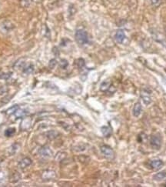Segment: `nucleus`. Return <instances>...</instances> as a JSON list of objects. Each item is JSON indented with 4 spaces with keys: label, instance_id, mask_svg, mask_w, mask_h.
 Here are the masks:
<instances>
[{
    "label": "nucleus",
    "instance_id": "obj_1",
    "mask_svg": "<svg viewBox=\"0 0 166 187\" xmlns=\"http://www.w3.org/2000/svg\"><path fill=\"white\" fill-rule=\"evenodd\" d=\"M76 43L79 46H84L88 43V36L86 31L83 29H79L76 31L75 35Z\"/></svg>",
    "mask_w": 166,
    "mask_h": 187
},
{
    "label": "nucleus",
    "instance_id": "obj_2",
    "mask_svg": "<svg viewBox=\"0 0 166 187\" xmlns=\"http://www.w3.org/2000/svg\"><path fill=\"white\" fill-rule=\"evenodd\" d=\"M150 146L154 149H159L162 146V137L159 134H155L150 138Z\"/></svg>",
    "mask_w": 166,
    "mask_h": 187
},
{
    "label": "nucleus",
    "instance_id": "obj_3",
    "mask_svg": "<svg viewBox=\"0 0 166 187\" xmlns=\"http://www.w3.org/2000/svg\"><path fill=\"white\" fill-rule=\"evenodd\" d=\"M101 152H102L103 155H105V157L107 159H112L115 157V152H114L113 149L108 146H101Z\"/></svg>",
    "mask_w": 166,
    "mask_h": 187
},
{
    "label": "nucleus",
    "instance_id": "obj_4",
    "mask_svg": "<svg viewBox=\"0 0 166 187\" xmlns=\"http://www.w3.org/2000/svg\"><path fill=\"white\" fill-rule=\"evenodd\" d=\"M150 95L151 92H149V89H144L143 90H141V96L145 105H149L152 102V99H151Z\"/></svg>",
    "mask_w": 166,
    "mask_h": 187
},
{
    "label": "nucleus",
    "instance_id": "obj_5",
    "mask_svg": "<svg viewBox=\"0 0 166 187\" xmlns=\"http://www.w3.org/2000/svg\"><path fill=\"white\" fill-rule=\"evenodd\" d=\"M149 166L152 170L157 171V170L162 169V167L164 166V162L161 159H155V160H152L149 162Z\"/></svg>",
    "mask_w": 166,
    "mask_h": 187
},
{
    "label": "nucleus",
    "instance_id": "obj_6",
    "mask_svg": "<svg viewBox=\"0 0 166 187\" xmlns=\"http://www.w3.org/2000/svg\"><path fill=\"white\" fill-rule=\"evenodd\" d=\"M39 154L44 158H49L52 155V151L50 149L49 147L44 146L42 147L39 150Z\"/></svg>",
    "mask_w": 166,
    "mask_h": 187
},
{
    "label": "nucleus",
    "instance_id": "obj_7",
    "mask_svg": "<svg viewBox=\"0 0 166 187\" xmlns=\"http://www.w3.org/2000/svg\"><path fill=\"white\" fill-rule=\"evenodd\" d=\"M13 25L12 24V23L9 21H5L1 24L0 26V28H1V31L2 32H9L10 30H12L13 29Z\"/></svg>",
    "mask_w": 166,
    "mask_h": 187
},
{
    "label": "nucleus",
    "instance_id": "obj_8",
    "mask_svg": "<svg viewBox=\"0 0 166 187\" xmlns=\"http://www.w3.org/2000/svg\"><path fill=\"white\" fill-rule=\"evenodd\" d=\"M115 38L117 43H122V42H123L125 38H126V34H125L123 30L119 29L116 32V33H115Z\"/></svg>",
    "mask_w": 166,
    "mask_h": 187
},
{
    "label": "nucleus",
    "instance_id": "obj_9",
    "mask_svg": "<svg viewBox=\"0 0 166 187\" xmlns=\"http://www.w3.org/2000/svg\"><path fill=\"white\" fill-rule=\"evenodd\" d=\"M42 177H43V179L46 180L52 179L55 177V172L51 171V170H46V171L43 172Z\"/></svg>",
    "mask_w": 166,
    "mask_h": 187
},
{
    "label": "nucleus",
    "instance_id": "obj_10",
    "mask_svg": "<svg viewBox=\"0 0 166 187\" xmlns=\"http://www.w3.org/2000/svg\"><path fill=\"white\" fill-rule=\"evenodd\" d=\"M133 116L135 117H138L141 113V105L140 102H136L133 107Z\"/></svg>",
    "mask_w": 166,
    "mask_h": 187
},
{
    "label": "nucleus",
    "instance_id": "obj_11",
    "mask_svg": "<svg viewBox=\"0 0 166 187\" xmlns=\"http://www.w3.org/2000/svg\"><path fill=\"white\" fill-rule=\"evenodd\" d=\"M32 159L30 158L25 157L23 159H22L19 162V167L21 169H25V168L28 167V166H30L32 164Z\"/></svg>",
    "mask_w": 166,
    "mask_h": 187
},
{
    "label": "nucleus",
    "instance_id": "obj_12",
    "mask_svg": "<svg viewBox=\"0 0 166 187\" xmlns=\"http://www.w3.org/2000/svg\"><path fill=\"white\" fill-rule=\"evenodd\" d=\"M28 114V112L25 110H21V109H18L16 112H15V116L17 118H22Z\"/></svg>",
    "mask_w": 166,
    "mask_h": 187
},
{
    "label": "nucleus",
    "instance_id": "obj_13",
    "mask_svg": "<svg viewBox=\"0 0 166 187\" xmlns=\"http://www.w3.org/2000/svg\"><path fill=\"white\" fill-rule=\"evenodd\" d=\"M101 129H102V132L103 136H105V137H109L111 135V133H112V130H111V129L109 126H103Z\"/></svg>",
    "mask_w": 166,
    "mask_h": 187
},
{
    "label": "nucleus",
    "instance_id": "obj_14",
    "mask_svg": "<svg viewBox=\"0 0 166 187\" xmlns=\"http://www.w3.org/2000/svg\"><path fill=\"white\" fill-rule=\"evenodd\" d=\"M153 179L156 181H161L166 179V173L165 172H161V173H156L153 176Z\"/></svg>",
    "mask_w": 166,
    "mask_h": 187
},
{
    "label": "nucleus",
    "instance_id": "obj_15",
    "mask_svg": "<svg viewBox=\"0 0 166 187\" xmlns=\"http://www.w3.org/2000/svg\"><path fill=\"white\" fill-rule=\"evenodd\" d=\"M23 72L25 73V74H31L32 72H34V65L32 64H29L28 65L25 66V67L23 68Z\"/></svg>",
    "mask_w": 166,
    "mask_h": 187
},
{
    "label": "nucleus",
    "instance_id": "obj_16",
    "mask_svg": "<svg viewBox=\"0 0 166 187\" xmlns=\"http://www.w3.org/2000/svg\"><path fill=\"white\" fill-rule=\"evenodd\" d=\"M110 85H111L110 82H108V81L103 82V83H102V85H101V87H100L101 91H104V92L105 91H107V90L109 89Z\"/></svg>",
    "mask_w": 166,
    "mask_h": 187
},
{
    "label": "nucleus",
    "instance_id": "obj_17",
    "mask_svg": "<svg viewBox=\"0 0 166 187\" xmlns=\"http://www.w3.org/2000/svg\"><path fill=\"white\" fill-rule=\"evenodd\" d=\"M15 132H16L15 128H9V129L5 130V136H7V137H11V136H13L15 134Z\"/></svg>",
    "mask_w": 166,
    "mask_h": 187
},
{
    "label": "nucleus",
    "instance_id": "obj_18",
    "mask_svg": "<svg viewBox=\"0 0 166 187\" xmlns=\"http://www.w3.org/2000/svg\"><path fill=\"white\" fill-rule=\"evenodd\" d=\"M57 135H58V132H56L55 131H50V132L47 133V137L49 140H53V139H55Z\"/></svg>",
    "mask_w": 166,
    "mask_h": 187
},
{
    "label": "nucleus",
    "instance_id": "obj_19",
    "mask_svg": "<svg viewBox=\"0 0 166 187\" xmlns=\"http://www.w3.org/2000/svg\"><path fill=\"white\" fill-rule=\"evenodd\" d=\"M59 65H60V67L62 69H66L68 65H69V62H68L67 60L66 59H62L60 61V63H59Z\"/></svg>",
    "mask_w": 166,
    "mask_h": 187
},
{
    "label": "nucleus",
    "instance_id": "obj_20",
    "mask_svg": "<svg viewBox=\"0 0 166 187\" xmlns=\"http://www.w3.org/2000/svg\"><path fill=\"white\" fill-rule=\"evenodd\" d=\"M76 64H77L79 68L82 69V68L84 67V65H85V60L83 59H79L77 60Z\"/></svg>",
    "mask_w": 166,
    "mask_h": 187
},
{
    "label": "nucleus",
    "instance_id": "obj_21",
    "mask_svg": "<svg viewBox=\"0 0 166 187\" xmlns=\"http://www.w3.org/2000/svg\"><path fill=\"white\" fill-rule=\"evenodd\" d=\"M57 65V61L55 59H51L49 61V67L51 69H53Z\"/></svg>",
    "mask_w": 166,
    "mask_h": 187
},
{
    "label": "nucleus",
    "instance_id": "obj_22",
    "mask_svg": "<svg viewBox=\"0 0 166 187\" xmlns=\"http://www.w3.org/2000/svg\"><path fill=\"white\" fill-rule=\"evenodd\" d=\"M162 0H151V2L153 7H159L160 4L162 3Z\"/></svg>",
    "mask_w": 166,
    "mask_h": 187
},
{
    "label": "nucleus",
    "instance_id": "obj_23",
    "mask_svg": "<svg viewBox=\"0 0 166 187\" xmlns=\"http://www.w3.org/2000/svg\"><path fill=\"white\" fill-rule=\"evenodd\" d=\"M12 76V72H7V73H2V75H0V78L3 79V80H8L9 78L11 77Z\"/></svg>",
    "mask_w": 166,
    "mask_h": 187
},
{
    "label": "nucleus",
    "instance_id": "obj_24",
    "mask_svg": "<svg viewBox=\"0 0 166 187\" xmlns=\"http://www.w3.org/2000/svg\"><path fill=\"white\" fill-rule=\"evenodd\" d=\"M17 110H18V106H13L12 108H10L9 110H8L7 111H6V113H7V114H12V113H15V112H16Z\"/></svg>",
    "mask_w": 166,
    "mask_h": 187
},
{
    "label": "nucleus",
    "instance_id": "obj_25",
    "mask_svg": "<svg viewBox=\"0 0 166 187\" xmlns=\"http://www.w3.org/2000/svg\"><path fill=\"white\" fill-rule=\"evenodd\" d=\"M24 65V62H21V61H18V62H16L14 65V68H16V69H19L20 68H22Z\"/></svg>",
    "mask_w": 166,
    "mask_h": 187
},
{
    "label": "nucleus",
    "instance_id": "obj_26",
    "mask_svg": "<svg viewBox=\"0 0 166 187\" xmlns=\"http://www.w3.org/2000/svg\"><path fill=\"white\" fill-rule=\"evenodd\" d=\"M6 91H7V89L5 88V87H4V86L0 87V95H2V94L5 93Z\"/></svg>",
    "mask_w": 166,
    "mask_h": 187
},
{
    "label": "nucleus",
    "instance_id": "obj_27",
    "mask_svg": "<svg viewBox=\"0 0 166 187\" xmlns=\"http://www.w3.org/2000/svg\"><path fill=\"white\" fill-rule=\"evenodd\" d=\"M165 186H166V182H165Z\"/></svg>",
    "mask_w": 166,
    "mask_h": 187
}]
</instances>
